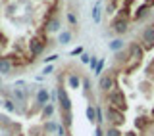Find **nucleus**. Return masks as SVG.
I'll list each match as a JSON object with an SVG mask.
<instances>
[{
    "label": "nucleus",
    "instance_id": "f257e3e1",
    "mask_svg": "<svg viewBox=\"0 0 154 136\" xmlns=\"http://www.w3.org/2000/svg\"><path fill=\"white\" fill-rule=\"evenodd\" d=\"M106 102L110 104V108H116L119 111L125 109V98H123V92L122 90H110L108 94H106Z\"/></svg>",
    "mask_w": 154,
    "mask_h": 136
},
{
    "label": "nucleus",
    "instance_id": "f03ea898",
    "mask_svg": "<svg viewBox=\"0 0 154 136\" xmlns=\"http://www.w3.org/2000/svg\"><path fill=\"white\" fill-rule=\"evenodd\" d=\"M27 48H29V56H33V58L41 56L42 52H45V48H46V37L41 35L37 38H31L29 44H27Z\"/></svg>",
    "mask_w": 154,
    "mask_h": 136
},
{
    "label": "nucleus",
    "instance_id": "7ed1b4c3",
    "mask_svg": "<svg viewBox=\"0 0 154 136\" xmlns=\"http://www.w3.org/2000/svg\"><path fill=\"white\" fill-rule=\"evenodd\" d=\"M106 121H108L110 127H116L118 129L119 125L123 123V111L116 109V108H110V105H106Z\"/></svg>",
    "mask_w": 154,
    "mask_h": 136
},
{
    "label": "nucleus",
    "instance_id": "20e7f679",
    "mask_svg": "<svg viewBox=\"0 0 154 136\" xmlns=\"http://www.w3.org/2000/svg\"><path fill=\"white\" fill-rule=\"evenodd\" d=\"M141 42H143L144 46H148V48L154 44V25H148V27L143 29V33H141Z\"/></svg>",
    "mask_w": 154,
    "mask_h": 136
},
{
    "label": "nucleus",
    "instance_id": "39448f33",
    "mask_svg": "<svg viewBox=\"0 0 154 136\" xmlns=\"http://www.w3.org/2000/svg\"><path fill=\"white\" fill-rule=\"evenodd\" d=\"M112 27H114V33H118V35H123V33L127 31V27H129V19L118 16V17L112 21Z\"/></svg>",
    "mask_w": 154,
    "mask_h": 136
},
{
    "label": "nucleus",
    "instance_id": "423d86ee",
    "mask_svg": "<svg viewBox=\"0 0 154 136\" xmlns=\"http://www.w3.org/2000/svg\"><path fill=\"white\" fill-rule=\"evenodd\" d=\"M112 88H114V73H106L100 77V90L108 94Z\"/></svg>",
    "mask_w": 154,
    "mask_h": 136
},
{
    "label": "nucleus",
    "instance_id": "0eeeda50",
    "mask_svg": "<svg viewBox=\"0 0 154 136\" xmlns=\"http://www.w3.org/2000/svg\"><path fill=\"white\" fill-rule=\"evenodd\" d=\"M58 100H60V111H71V105H69V98H67V94H66V90L62 88H58Z\"/></svg>",
    "mask_w": 154,
    "mask_h": 136
},
{
    "label": "nucleus",
    "instance_id": "6e6552de",
    "mask_svg": "<svg viewBox=\"0 0 154 136\" xmlns=\"http://www.w3.org/2000/svg\"><path fill=\"white\" fill-rule=\"evenodd\" d=\"M12 69H14L12 61H10L8 58H0V73H2V75H8Z\"/></svg>",
    "mask_w": 154,
    "mask_h": 136
},
{
    "label": "nucleus",
    "instance_id": "1a4fd4ad",
    "mask_svg": "<svg viewBox=\"0 0 154 136\" xmlns=\"http://www.w3.org/2000/svg\"><path fill=\"white\" fill-rule=\"evenodd\" d=\"M37 100H38V104H46V102H48V92L45 88H41L38 94H37Z\"/></svg>",
    "mask_w": 154,
    "mask_h": 136
},
{
    "label": "nucleus",
    "instance_id": "9d476101",
    "mask_svg": "<svg viewBox=\"0 0 154 136\" xmlns=\"http://www.w3.org/2000/svg\"><path fill=\"white\" fill-rule=\"evenodd\" d=\"M104 136H122V132H119L116 127H108V129H106V134H104Z\"/></svg>",
    "mask_w": 154,
    "mask_h": 136
},
{
    "label": "nucleus",
    "instance_id": "9b49d317",
    "mask_svg": "<svg viewBox=\"0 0 154 136\" xmlns=\"http://www.w3.org/2000/svg\"><path fill=\"white\" fill-rule=\"evenodd\" d=\"M52 113H54V108H52V105H45V115L46 117H52Z\"/></svg>",
    "mask_w": 154,
    "mask_h": 136
},
{
    "label": "nucleus",
    "instance_id": "f8f14e48",
    "mask_svg": "<svg viewBox=\"0 0 154 136\" xmlns=\"http://www.w3.org/2000/svg\"><path fill=\"white\" fill-rule=\"evenodd\" d=\"M122 46H123L122 40H114V42H112V48H114V50H118V52H119V48H122Z\"/></svg>",
    "mask_w": 154,
    "mask_h": 136
},
{
    "label": "nucleus",
    "instance_id": "ddd939ff",
    "mask_svg": "<svg viewBox=\"0 0 154 136\" xmlns=\"http://www.w3.org/2000/svg\"><path fill=\"white\" fill-rule=\"evenodd\" d=\"M87 115H89L91 121H94V109L93 108H87Z\"/></svg>",
    "mask_w": 154,
    "mask_h": 136
},
{
    "label": "nucleus",
    "instance_id": "4468645a",
    "mask_svg": "<svg viewBox=\"0 0 154 136\" xmlns=\"http://www.w3.org/2000/svg\"><path fill=\"white\" fill-rule=\"evenodd\" d=\"M69 82H71V86H79V77H71Z\"/></svg>",
    "mask_w": 154,
    "mask_h": 136
},
{
    "label": "nucleus",
    "instance_id": "2eb2a0df",
    "mask_svg": "<svg viewBox=\"0 0 154 136\" xmlns=\"http://www.w3.org/2000/svg\"><path fill=\"white\" fill-rule=\"evenodd\" d=\"M60 38H62L64 42H66V40H69V33H62V37H60Z\"/></svg>",
    "mask_w": 154,
    "mask_h": 136
},
{
    "label": "nucleus",
    "instance_id": "dca6fc26",
    "mask_svg": "<svg viewBox=\"0 0 154 136\" xmlns=\"http://www.w3.org/2000/svg\"><path fill=\"white\" fill-rule=\"evenodd\" d=\"M152 115H154V109H152Z\"/></svg>",
    "mask_w": 154,
    "mask_h": 136
}]
</instances>
